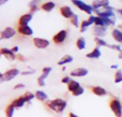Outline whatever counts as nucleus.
Returning <instances> with one entry per match:
<instances>
[{
    "instance_id": "obj_1",
    "label": "nucleus",
    "mask_w": 122,
    "mask_h": 117,
    "mask_svg": "<svg viewBox=\"0 0 122 117\" xmlns=\"http://www.w3.org/2000/svg\"><path fill=\"white\" fill-rule=\"evenodd\" d=\"M48 107L56 112H62L66 107V102L61 99H56L47 103Z\"/></svg>"
},
{
    "instance_id": "obj_2",
    "label": "nucleus",
    "mask_w": 122,
    "mask_h": 117,
    "mask_svg": "<svg viewBox=\"0 0 122 117\" xmlns=\"http://www.w3.org/2000/svg\"><path fill=\"white\" fill-rule=\"evenodd\" d=\"M68 89L72 92V94L75 97L80 96L84 94V89L83 87H81L79 84V82L71 80L69 84H68Z\"/></svg>"
},
{
    "instance_id": "obj_3",
    "label": "nucleus",
    "mask_w": 122,
    "mask_h": 117,
    "mask_svg": "<svg viewBox=\"0 0 122 117\" xmlns=\"http://www.w3.org/2000/svg\"><path fill=\"white\" fill-rule=\"evenodd\" d=\"M19 74V71L17 69H11L6 71L4 74H1V82L4 81H9L11 79H13L16 76H17Z\"/></svg>"
},
{
    "instance_id": "obj_4",
    "label": "nucleus",
    "mask_w": 122,
    "mask_h": 117,
    "mask_svg": "<svg viewBox=\"0 0 122 117\" xmlns=\"http://www.w3.org/2000/svg\"><path fill=\"white\" fill-rule=\"evenodd\" d=\"M110 108L117 117H122V107L121 102L117 99H114L110 103Z\"/></svg>"
},
{
    "instance_id": "obj_5",
    "label": "nucleus",
    "mask_w": 122,
    "mask_h": 117,
    "mask_svg": "<svg viewBox=\"0 0 122 117\" xmlns=\"http://www.w3.org/2000/svg\"><path fill=\"white\" fill-rule=\"evenodd\" d=\"M72 3L76 5L79 9L85 11L86 13L89 14H92V11L94 10V8L93 6L89 5V4H86V3H84V1H79V0H74V1H71Z\"/></svg>"
},
{
    "instance_id": "obj_6",
    "label": "nucleus",
    "mask_w": 122,
    "mask_h": 117,
    "mask_svg": "<svg viewBox=\"0 0 122 117\" xmlns=\"http://www.w3.org/2000/svg\"><path fill=\"white\" fill-rule=\"evenodd\" d=\"M96 26H107L110 24H115V17L113 18H103L100 16L96 17L95 20Z\"/></svg>"
},
{
    "instance_id": "obj_7",
    "label": "nucleus",
    "mask_w": 122,
    "mask_h": 117,
    "mask_svg": "<svg viewBox=\"0 0 122 117\" xmlns=\"http://www.w3.org/2000/svg\"><path fill=\"white\" fill-rule=\"evenodd\" d=\"M34 44L38 49H45L49 45V41L47 39L41 38H34L33 39Z\"/></svg>"
},
{
    "instance_id": "obj_8",
    "label": "nucleus",
    "mask_w": 122,
    "mask_h": 117,
    "mask_svg": "<svg viewBox=\"0 0 122 117\" xmlns=\"http://www.w3.org/2000/svg\"><path fill=\"white\" fill-rule=\"evenodd\" d=\"M16 34L15 30L11 27H6L1 31V39H8L13 37Z\"/></svg>"
},
{
    "instance_id": "obj_9",
    "label": "nucleus",
    "mask_w": 122,
    "mask_h": 117,
    "mask_svg": "<svg viewBox=\"0 0 122 117\" xmlns=\"http://www.w3.org/2000/svg\"><path fill=\"white\" fill-rule=\"evenodd\" d=\"M51 71V67H44L43 69V74L41 76H40L38 78V84L40 86H45V82H44V79L46 78H47L48 75L49 74V73Z\"/></svg>"
},
{
    "instance_id": "obj_10",
    "label": "nucleus",
    "mask_w": 122,
    "mask_h": 117,
    "mask_svg": "<svg viewBox=\"0 0 122 117\" xmlns=\"http://www.w3.org/2000/svg\"><path fill=\"white\" fill-rule=\"evenodd\" d=\"M67 36V32L66 30H61L59 32H58L53 37V41L56 44H60L64 41L65 39L66 38Z\"/></svg>"
},
{
    "instance_id": "obj_11",
    "label": "nucleus",
    "mask_w": 122,
    "mask_h": 117,
    "mask_svg": "<svg viewBox=\"0 0 122 117\" xmlns=\"http://www.w3.org/2000/svg\"><path fill=\"white\" fill-rule=\"evenodd\" d=\"M95 20H96V16H91L86 21H83L81 22V24L80 31L81 32H84L86 31V29H87L88 26H89L91 24L95 23Z\"/></svg>"
},
{
    "instance_id": "obj_12",
    "label": "nucleus",
    "mask_w": 122,
    "mask_h": 117,
    "mask_svg": "<svg viewBox=\"0 0 122 117\" xmlns=\"http://www.w3.org/2000/svg\"><path fill=\"white\" fill-rule=\"evenodd\" d=\"M89 73V71L85 69V68H78L74 70H73L71 73L70 75L72 76H76V77H81L86 76Z\"/></svg>"
},
{
    "instance_id": "obj_13",
    "label": "nucleus",
    "mask_w": 122,
    "mask_h": 117,
    "mask_svg": "<svg viewBox=\"0 0 122 117\" xmlns=\"http://www.w3.org/2000/svg\"><path fill=\"white\" fill-rule=\"evenodd\" d=\"M60 11H61V15L66 18V19H69V18H71L72 16L74 14L72 11V10L71 9V8L68 6H62L61 7L60 9Z\"/></svg>"
},
{
    "instance_id": "obj_14",
    "label": "nucleus",
    "mask_w": 122,
    "mask_h": 117,
    "mask_svg": "<svg viewBox=\"0 0 122 117\" xmlns=\"http://www.w3.org/2000/svg\"><path fill=\"white\" fill-rule=\"evenodd\" d=\"M107 34V27L105 26H95L94 28V34L97 36L98 38L99 36H104Z\"/></svg>"
},
{
    "instance_id": "obj_15",
    "label": "nucleus",
    "mask_w": 122,
    "mask_h": 117,
    "mask_svg": "<svg viewBox=\"0 0 122 117\" xmlns=\"http://www.w3.org/2000/svg\"><path fill=\"white\" fill-rule=\"evenodd\" d=\"M19 32L21 34L26 35V36H31L33 34V30L30 26L28 25L26 26H20L18 29Z\"/></svg>"
},
{
    "instance_id": "obj_16",
    "label": "nucleus",
    "mask_w": 122,
    "mask_h": 117,
    "mask_svg": "<svg viewBox=\"0 0 122 117\" xmlns=\"http://www.w3.org/2000/svg\"><path fill=\"white\" fill-rule=\"evenodd\" d=\"M31 19H32V15L31 14H26L20 17L19 23L20 26H26L28 23L31 20Z\"/></svg>"
},
{
    "instance_id": "obj_17",
    "label": "nucleus",
    "mask_w": 122,
    "mask_h": 117,
    "mask_svg": "<svg viewBox=\"0 0 122 117\" xmlns=\"http://www.w3.org/2000/svg\"><path fill=\"white\" fill-rule=\"evenodd\" d=\"M98 16L103 17V18H113L115 17L114 13L113 12V10H106L104 11H96Z\"/></svg>"
},
{
    "instance_id": "obj_18",
    "label": "nucleus",
    "mask_w": 122,
    "mask_h": 117,
    "mask_svg": "<svg viewBox=\"0 0 122 117\" xmlns=\"http://www.w3.org/2000/svg\"><path fill=\"white\" fill-rule=\"evenodd\" d=\"M1 55H4L5 56L7 59H10V60H14L15 59V56H14V52L9 49H6V48H2L1 49Z\"/></svg>"
},
{
    "instance_id": "obj_19",
    "label": "nucleus",
    "mask_w": 122,
    "mask_h": 117,
    "mask_svg": "<svg viewBox=\"0 0 122 117\" xmlns=\"http://www.w3.org/2000/svg\"><path fill=\"white\" fill-rule=\"evenodd\" d=\"M109 1L107 0H104V1H94L92 4V6L94 9H97L100 8L101 6H103L104 8L109 6Z\"/></svg>"
},
{
    "instance_id": "obj_20",
    "label": "nucleus",
    "mask_w": 122,
    "mask_h": 117,
    "mask_svg": "<svg viewBox=\"0 0 122 117\" xmlns=\"http://www.w3.org/2000/svg\"><path fill=\"white\" fill-rule=\"evenodd\" d=\"M92 92L95 94V95H97V96H99V97H102V96H105L107 92V91L101 87V86H94L92 88Z\"/></svg>"
},
{
    "instance_id": "obj_21",
    "label": "nucleus",
    "mask_w": 122,
    "mask_h": 117,
    "mask_svg": "<svg viewBox=\"0 0 122 117\" xmlns=\"http://www.w3.org/2000/svg\"><path fill=\"white\" fill-rule=\"evenodd\" d=\"M86 56L89 59H98L101 56V51L99 48H95L92 52L87 54Z\"/></svg>"
},
{
    "instance_id": "obj_22",
    "label": "nucleus",
    "mask_w": 122,
    "mask_h": 117,
    "mask_svg": "<svg viewBox=\"0 0 122 117\" xmlns=\"http://www.w3.org/2000/svg\"><path fill=\"white\" fill-rule=\"evenodd\" d=\"M26 102L25 99H24V96L22 97H19L18 99H15L13 101V102L11 103V104L14 107H16V108H21L24 105V103Z\"/></svg>"
},
{
    "instance_id": "obj_23",
    "label": "nucleus",
    "mask_w": 122,
    "mask_h": 117,
    "mask_svg": "<svg viewBox=\"0 0 122 117\" xmlns=\"http://www.w3.org/2000/svg\"><path fill=\"white\" fill-rule=\"evenodd\" d=\"M112 36L117 41L122 42V31H121L120 30H119L117 29L113 30Z\"/></svg>"
},
{
    "instance_id": "obj_24",
    "label": "nucleus",
    "mask_w": 122,
    "mask_h": 117,
    "mask_svg": "<svg viewBox=\"0 0 122 117\" xmlns=\"http://www.w3.org/2000/svg\"><path fill=\"white\" fill-rule=\"evenodd\" d=\"M35 97H36V98L38 100L41 101V102L45 101V100H46V99H48V96L46 95V94L44 93V92H42V91H40V90L36 92Z\"/></svg>"
},
{
    "instance_id": "obj_25",
    "label": "nucleus",
    "mask_w": 122,
    "mask_h": 117,
    "mask_svg": "<svg viewBox=\"0 0 122 117\" xmlns=\"http://www.w3.org/2000/svg\"><path fill=\"white\" fill-rule=\"evenodd\" d=\"M55 7V4L52 1H49V2H46L45 4H44L42 6H41V8L43 10L47 11V12H49L51 11Z\"/></svg>"
},
{
    "instance_id": "obj_26",
    "label": "nucleus",
    "mask_w": 122,
    "mask_h": 117,
    "mask_svg": "<svg viewBox=\"0 0 122 117\" xmlns=\"http://www.w3.org/2000/svg\"><path fill=\"white\" fill-rule=\"evenodd\" d=\"M73 61V57L70 55H66L64 56V57H62L58 62V64L59 65H64L65 64H67V63H70Z\"/></svg>"
},
{
    "instance_id": "obj_27",
    "label": "nucleus",
    "mask_w": 122,
    "mask_h": 117,
    "mask_svg": "<svg viewBox=\"0 0 122 117\" xmlns=\"http://www.w3.org/2000/svg\"><path fill=\"white\" fill-rule=\"evenodd\" d=\"M76 46L79 49L82 50L86 47V41L84 37H80L76 41Z\"/></svg>"
},
{
    "instance_id": "obj_28",
    "label": "nucleus",
    "mask_w": 122,
    "mask_h": 117,
    "mask_svg": "<svg viewBox=\"0 0 122 117\" xmlns=\"http://www.w3.org/2000/svg\"><path fill=\"white\" fill-rule=\"evenodd\" d=\"M14 107L12 104L9 105L5 110L6 117H12L13 114H14Z\"/></svg>"
},
{
    "instance_id": "obj_29",
    "label": "nucleus",
    "mask_w": 122,
    "mask_h": 117,
    "mask_svg": "<svg viewBox=\"0 0 122 117\" xmlns=\"http://www.w3.org/2000/svg\"><path fill=\"white\" fill-rule=\"evenodd\" d=\"M122 81V70H118L116 74H115V79L114 82L118 84Z\"/></svg>"
},
{
    "instance_id": "obj_30",
    "label": "nucleus",
    "mask_w": 122,
    "mask_h": 117,
    "mask_svg": "<svg viewBox=\"0 0 122 117\" xmlns=\"http://www.w3.org/2000/svg\"><path fill=\"white\" fill-rule=\"evenodd\" d=\"M71 22L74 26H76V27L79 26V16L77 14H74L72 16V17L71 18Z\"/></svg>"
},
{
    "instance_id": "obj_31",
    "label": "nucleus",
    "mask_w": 122,
    "mask_h": 117,
    "mask_svg": "<svg viewBox=\"0 0 122 117\" xmlns=\"http://www.w3.org/2000/svg\"><path fill=\"white\" fill-rule=\"evenodd\" d=\"M24 99L26 102H30L31 99H33L34 98V94H33L31 92H26L25 94L24 95Z\"/></svg>"
},
{
    "instance_id": "obj_32",
    "label": "nucleus",
    "mask_w": 122,
    "mask_h": 117,
    "mask_svg": "<svg viewBox=\"0 0 122 117\" xmlns=\"http://www.w3.org/2000/svg\"><path fill=\"white\" fill-rule=\"evenodd\" d=\"M95 41H96V43L99 46H108L107 42L104 40H103V39H102L100 38H98V37L95 38Z\"/></svg>"
},
{
    "instance_id": "obj_33",
    "label": "nucleus",
    "mask_w": 122,
    "mask_h": 117,
    "mask_svg": "<svg viewBox=\"0 0 122 117\" xmlns=\"http://www.w3.org/2000/svg\"><path fill=\"white\" fill-rule=\"evenodd\" d=\"M109 48H110V49H115V50H117V51H122V49H121V46H119V45H115V44H112V45H109V44H108V46H107Z\"/></svg>"
},
{
    "instance_id": "obj_34",
    "label": "nucleus",
    "mask_w": 122,
    "mask_h": 117,
    "mask_svg": "<svg viewBox=\"0 0 122 117\" xmlns=\"http://www.w3.org/2000/svg\"><path fill=\"white\" fill-rule=\"evenodd\" d=\"M71 80H72V79H71L69 76H65L64 78L62 79L61 82H62V83H64V84H69Z\"/></svg>"
},
{
    "instance_id": "obj_35",
    "label": "nucleus",
    "mask_w": 122,
    "mask_h": 117,
    "mask_svg": "<svg viewBox=\"0 0 122 117\" xmlns=\"http://www.w3.org/2000/svg\"><path fill=\"white\" fill-rule=\"evenodd\" d=\"M24 87V84H16L14 87V89H22Z\"/></svg>"
},
{
    "instance_id": "obj_36",
    "label": "nucleus",
    "mask_w": 122,
    "mask_h": 117,
    "mask_svg": "<svg viewBox=\"0 0 122 117\" xmlns=\"http://www.w3.org/2000/svg\"><path fill=\"white\" fill-rule=\"evenodd\" d=\"M35 72V70L34 71H23L21 72L22 75H27V74H32Z\"/></svg>"
},
{
    "instance_id": "obj_37",
    "label": "nucleus",
    "mask_w": 122,
    "mask_h": 117,
    "mask_svg": "<svg viewBox=\"0 0 122 117\" xmlns=\"http://www.w3.org/2000/svg\"><path fill=\"white\" fill-rule=\"evenodd\" d=\"M16 57H17V59H18L19 60H20V61H25L24 57L21 54H18Z\"/></svg>"
},
{
    "instance_id": "obj_38",
    "label": "nucleus",
    "mask_w": 122,
    "mask_h": 117,
    "mask_svg": "<svg viewBox=\"0 0 122 117\" xmlns=\"http://www.w3.org/2000/svg\"><path fill=\"white\" fill-rule=\"evenodd\" d=\"M11 51L14 53V52H17L19 51V47L18 46H14L12 49H11Z\"/></svg>"
},
{
    "instance_id": "obj_39",
    "label": "nucleus",
    "mask_w": 122,
    "mask_h": 117,
    "mask_svg": "<svg viewBox=\"0 0 122 117\" xmlns=\"http://www.w3.org/2000/svg\"><path fill=\"white\" fill-rule=\"evenodd\" d=\"M69 117H78V116H76V114H74V113H71H71L69 114Z\"/></svg>"
},
{
    "instance_id": "obj_40",
    "label": "nucleus",
    "mask_w": 122,
    "mask_h": 117,
    "mask_svg": "<svg viewBox=\"0 0 122 117\" xmlns=\"http://www.w3.org/2000/svg\"><path fill=\"white\" fill-rule=\"evenodd\" d=\"M111 68L112 69H117L118 68V65H112L111 66Z\"/></svg>"
},
{
    "instance_id": "obj_41",
    "label": "nucleus",
    "mask_w": 122,
    "mask_h": 117,
    "mask_svg": "<svg viewBox=\"0 0 122 117\" xmlns=\"http://www.w3.org/2000/svg\"><path fill=\"white\" fill-rule=\"evenodd\" d=\"M119 59H122V51L119 53Z\"/></svg>"
},
{
    "instance_id": "obj_42",
    "label": "nucleus",
    "mask_w": 122,
    "mask_h": 117,
    "mask_svg": "<svg viewBox=\"0 0 122 117\" xmlns=\"http://www.w3.org/2000/svg\"><path fill=\"white\" fill-rule=\"evenodd\" d=\"M118 11H119V13H120V14H121L122 15V9H119V10H118Z\"/></svg>"
},
{
    "instance_id": "obj_43",
    "label": "nucleus",
    "mask_w": 122,
    "mask_h": 117,
    "mask_svg": "<svg viewBox=\"0 0 122 117\" xmlns=\"http://www.w3.org/2000/svg\"><path fill=\"white\" fill-rule=\"evenodd\" d=\"M119 28H120V29H122V25H119Z\"/></svg>"
},
{
    "instance_id": "obj_44",
    "label": "nucleus",
    "mask_w": 122,
    "mask_h": 117,
    "mask_svg": "<svg viewBox=\"0 0 122 117\" xmlns=\"http://www.w3.org/2000/svg\"><path fill=\"white\" fill-rule=\"evenodd\" d=\"M65 69H66V68H65V67H64V68H63V71H65Z\"/></svg>"
}]
</instances>
